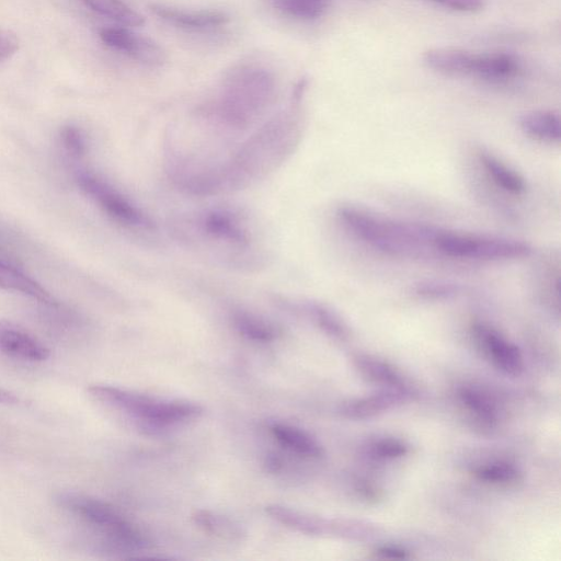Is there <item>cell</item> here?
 I'll return each instance as SVG.
<instances>
[{"instance_id":"8992f818","label":"cell","mask_w":561,"mask_h":561,"mask_svg":"<svg viewBox=\"0 0 561 561\" xmlns=\"http://www.w3.org/2000/svg\"><path fill=\"white\" fill-rule=\"evenodd\" d=\"M57 503L102 528L111 540L126 534L134 525L124 518L111 504L76 492H62L56 496Z\"/></svg>"},{"instance_id":"8fae6325","label":"cell","mask_w":561,"mask_h":561,"mask_svg":"<svg viewBox=\"0 0 561 561\" xmlns=\"http://www.w3.org/2000/svg\"><path fill=\"white\" fill-rule=\"evenodd\" d=\"M149 9L165 22L185 28H214L225 25L229 21L228 15L220 11L185 10L161 3H152Z\"/></svg>"},{"instance_id":"ffe728a7","label":"cell","mask_w":561,"mask_h":561,"mask_svg":"<svg viewBox=\"0 0 561 561\" xmlns=\"http://www.w3.org/2000/svg\"><path fill=\"white\" fill-rule=\"evenodd\" d=\"M479 160L486 174L503 191L520 195L526 191L525 180L493 154L480 151Z\"/></svg>"},{"instance_id":"7a4b0ae2","label":"cell","mask_w":561,"mask_h":561,"mask_svg":"<svg viewBox=\"0 0 561 561\" xmlns=\"http://www.w3.org/2000/svg\"><path fill=\"white\" fill-rule=\"evenodd\" d=\"M275 79L265 68L244 66L226 80L216 105L218 117L237 128L249 125L270 105Z\"/></svg>"},{"instance_id":"4dcf8cb0","label":"cell","mask_w":561,"mask_h":561,"mask_svg":"<svg viewBox=\"0 0 561 561\" xmlns=\"http://www.w3.org/2000/svg\"><path fill=\"white\" fill-rule=\"evenodd\" d=\"M444 8L466 12L474 13L481 11L484 7V0H430Z\"/></svg>"},{"instance_id":"603a6c76","label":"cell","mask_w":561,"mask_h":561,"mask_svg":"<svg viewBox=\"0 0 561 561\" xmlns=\"http://www.w3.org/2000/svg\"><path fill=\"white\" fill-rule=\"evenodd\" d=\"M280 12L300 20H314L324 14L331 0H271Z\"/></svg>"},{"instance_id":"e0dca14e","label":"cell","mask_w":561,"mask_h":561,"mask_svg":"<svg viewBox=\"0 0 561 561\" xmlns=\"http://www.w3.org/2000/svg\"><path fill=\"white\" fill-rule=\"evenodd\" d=\"M358 371L369 381L387 386L401 394L410 391L401 375L389 364L367 355L354 358Z\"/></svg>"},{"instance_id":"2e32d148","label":"cell","mask_w":561,"mask_h":561,"mask_svg":"<svg viewBox=\"0 0 561 561\" xmlns=\"http://www.w3.org/2000/svg\"><path fill=\"white\" fill-rule=\"evenodd\" d=\"M518 124L524 134L534 139L551 144L560 141V116L552 111L527 112L519 117Z\"/></svg>"},{"instance_id":"44dd1931","label":"cell","mask_w":561,"mask_h":561,"mask_svg":"<svg viewBox=\"0 0 561 561\" xmlns=\"http://www.w3.org/2000/svg\"><path fill=\"white\" fill-rule=\"evenodd\" d=\"M95 13L111 19L124 26H140L144 16L123 0H81Z\"/></svg>"},{"instance_id":"83f0119b","label":"cell","mask_w":561,"mask_h":561,"mask_svg":"<svg viewBox=\"0 0 561 561\" xmlns=\"http://www.w3.org/2000/svg\"><path fill=\"white\" fill-rule=\"evenodd\" d=\"M415 293L424 298L443 299L455 296L460 290L458 285L446 282H422L414 287Z\"/></svg>"},{"instance_id":"5b68a950","label":"cell","mask_w":561,"mask_h":561,"mask_svg":"<svg viewBox=\"0 0 561 561\" xmlns=\"http://www.w3.org/2000/svg\"><path fill=\"white\" fill-rule=\"evenodd\" d=\"M76 181L80 190L116 222L141 229L152 227L138 207L103 179L90 172H79Z\"/></svg>"},{"instance_id":"6da1fadb","label":"cell","mask_w":561,"mask_h":561,"mask_svg":"<svg viewBox=\"0 0 561 561\" xmlns=\"http://www.w3.org/2000/svg\"><path fill=\"white\" fill-rule=\"evenodd\" d=\"M337 217L358 239L393 256L415 255L424 247L433 245L437 232L425 225L385 219L353 206L339 208Z\"/></svg>"},{"instance_id":"4fadbf2b","label":"cell","mask_w":561,"mask_h":561,"mask_svg":"<svg viewBox=\"0 0 561 561\" xmlns=\"http://www.w3.org/2000/svg\"><path fill=\"white\" fill-rule=\"evenodd\" d=\"M458 400L468 416L477 426L493 428L499 421V410L494 400L483 390L463 386L458 389Z\"/></svg>"},{"instance_id":"484cf974","label":"cell","mask_w":561,"mask_h":561,"mask_svg":"<svg viewBox=\"0 0 561 561\" xmlns=\"http://www.w3.org/2000/svg\"><path fill=\"white\" fill-rule=\"evenodd\" d=\"M193 519L201 528L217 536L234 537L240 535L239 529L227 518L217 516L208 511H198Z\"/></svg>"},{"instance_id":"7402d4cb","label":"cell","mask_w":561,"mask_h":561,"mask_svg":"<svg viewBox=\"0 0 561 561\" xmlns=\"http://www.w3.org/2000/svg\"><path fill=\"white\" fill-rule=\"evenodd\" d=\"M232 323L241 335L254 342L266 343L276 336V330L271 323L248 311H234Z\"/></svg>"},{"instance_id":"3957f363","label":"cell","mask_w":561,"mask_h":561,"mask_svg":"<svg viewBox=\"0 0 561 561\" xmlns=\"http://www.w3.org/2000/svg\"><path fill=\"white\" fill-rule=\"evenodd\" d=\"M89 392L96 400L121 410L156 428L197 417L202 408L182 400H160L113 386L93 385Z\"/></svg>"},{"instance_id":"30bf717a","label":"cell","mask_w":561,"mask_h":561,"mask_svg":"<svg viewBox=\"0 0 561 561\" xmlns=\"http://www.w3.org/2000/svg\"><path fill=\"white\" fill-rule=\"evenodd\" d=\"M479 54L458 48H433L423 60L432 70L457 77H474Z\"/></svg>"},{"instance_id":"52a82bcc","label":"cell","mask_w":561,"mask_h":561,"mask_svg":"<svg viewBox=\"0 0 561 561\" xmlns=\"http://www.w3.org/2000/svg\"><path fill=\"white\" fill-rule=\"evenodd\" d=\"M100 37L105 45L141 64L157 67L167 61V54L158 43L126 27H105Z\"/></svg>"},{"instance_id":"9c48e42d","label":"cell","mask_w":561,"mask_h":561,"mask_svg":"<svg viewBox=\"0 0 561 561\" xmlns=\"http://www.w3.org/2000/svg\"><path fill=\"white\" fill-rule=\"evenodd\" d=\"M0 352L30 362H42L50 350L24 328L8 320H0Z\"/></svg>"},{"instance_id":"d6a6232c","label":"cell","mask_w":561,"mask_h":561,"mask_svg":"<svg viewBox=\"0 0 561 561\" xmlns=\"http://www.w3.org/2000/svg\"><path fill=\"white\" fill-rule=\"evenodd\" d=\"M19 402L18 396L7 389L0 388V403L1 404H15Z\"/></svg>"},{"instance_id":"4316f807","label":"cell","mask_w":561,"mask_h":561,"mask_svg":"<svg viewBox=\"0 0 561 561\" xmlns=\"http://www.w3.org/2000/svg\"><path fill=\"white\" fill-rule=\"evenodd\" d=\"M60 144L68 156L81 158L87 151V140L82 130L75 125H66L59 131Z\"/></svg>"},{"instance_id":"d4e9b609","label":"cell","mask_w":561,"mask_h":561,"mask_svg":"<svg viewBox=\"0 0 561 561\" xmlns=\"http://www.w3.org/2000/svg\"><path fill=\"white\" fill-rule=\"evenodd\" d=\"M308 309L318 325L329 335L340 340L348 336L346 325L332 310L319 304H311Z\"/></svg>"},{"instance_id":"9a60e30c","label":"cell","mask_w":561,"mask_h":561,"mask_svg":"<svg viewBox=\"0 0 561 561\" xmlns=\"http://www.w3.org/2000/svg\"><path fill=\"white\" fill-rule=\"evenodd\" d=\"M270 431L283 447L299 456L318 458L323 454V449L317 439L301 428L283 423H273Z\"/></svg>"},{"instance_id":"cb8c5ba5","label":"cell","mask_w":561,"mask_h":561,"mask_svg":"<svg viewBox=\"0 0 561 561\" xmlns=\"http://www.w3.org/2000/svg\"><path fill=\"white\" fill-rule=\"evenodd\" d=\"M473 473L479 480L494 484H510L519 479V471L506 461L483 463Z\"/></svg>"},{"instance_id":"f1b7e54d","label":"cell","mask_w":561,"mask_h":561,"mask_svg":"<svg viewBox=\"0 0 561 561\" xmlns=\"http://www.w3.org/2000/svg\"><path fill=\"white\" fill-rule=\"evenodd\" d=\"M369 454L378 459H394L404 456L408 447L394 438L378 439L369 445Z\"/></svg>"},{"instance_id":"ba28073f","label":"cell","mask_w":561,"mask_h":561,"mask_svg":"<svg viewBox=\"0 0 561 561\" xmlns=\"http://www.w3.org/2000/svg\"><path fill=\"white\" fill-rule=\"evenodd\" d=\"M472 333L480 350L496 368L512 376L522 373L524 362L516 345L507 341L492 327L481 322L473 324Z\"/></svg>"},{"instance_id":"f546056e","label":"cell","mask_w":561,"mask_h":561,"mask_svg":"<svg viewBox=\"0 0 561 561\" xmlns=\"http://www.w3.org/2000/svg\"><path fill=\"white\" fill-rule=\"evenodd\" d=\"M19 38L10 30L0 26V62L11 58L19 49Z\"/></svg>"},{"instance_id":"d6986e66","label":"cell","mask_w":561,"mask_h":561,"mask_svg":"<svg viewBox=\"0 0 561 561\" xmlns=\"http://www.w3.org/2000/svg\"><path fill=\"white\" fill-rule=\"evenodd\" d=\"M396 391L377 393L368 397L348 400L342 403L340 412L348 419H366L381 413L393 407L401 399Z\"/></svg>"},{"instance_id":"5bb4252c","label":"cell","mask_w":561,"mask_h":561,"mask_svg":"<svg viewBox=\"0 0 561 561\" xmlns=\"http://www.w3.org/2000/svg\"><path fill=\"white\" fill-rule=\"evenodd\" d=\"M524 71L518 57L510 53H481L477 78L492 83H505Z\"/></svg>"},{"instance_id":"7c38bea8","label":"cell","mask_w":561,"mask_h":561,"mask_svg":"<svg viewBox=\"0 0 561 561\" xmlns=\"http://www.w3.org/2000/svg\"><path fill=\"white\" fill-rule=\"evenodd\" d=\"M201 225L209 237L233 245L243 247L250 241V236L238 217L224 209L207 211L201 219Z\"/></svg>"},{"instance_id":"277c9868","label":"cell","mask_w":561,"mask_h":561,"mask_svg":"<svg viewBox=\"0 0 561 561\" xmlns=\"http://www.w3.org/2000/svg\"><path fill=\"white\" fill-rule=\"evenodd\" d=\"M433 247L449 257L483 261L520 259L533 253L528 243L517 240L438 230Z\"/></svg>"},{"instance_id":"ac0fdd59","label":"cell","mask_w":561,"mask_h":561,"mask_svg":"<svg viewBox=\"0 0 561 561\" xmlns=\"http://www.w3.org/2000/svg\"><path fill=\"white\" fill-rule=\"evenodd\" d=\"M0 288L30 296L41 302L56 305L51 295L19 268L0 261Z\"/></svg>"},{"instance_id":"1f68e13d","label":"cell","mask_w":561,"mask_h":561,"mask_svg":"<svg viewBox=\"0 0 561 561\" xmlns=\"http://www.w3.org/2000/svg\"><path fill=\"white\" fill-rule=\"evenodd\" d=\"M377 553L383 558H390V559H408L409 552L404 549H401L399 547H392V546H385L377 550Z\"/></svg>"}]
</instances>
